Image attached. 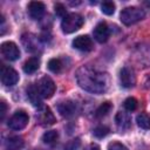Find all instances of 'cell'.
Here are the masks:
<instances>
[{"label":"cell","instance_id":"cell-2","mask_svg":"<svg viewBox=\"0 0 150 150\" xmlns=\"http://www.w3.org/2000/svg\"><path fill=\"white\" fill-rule=\"evenodd\" d=\"M145 16V12L139 8V7H127L124 9H122L121 14H120V19L122 21V23H124L125 26H130L134 25L138 21H141L143 18Z\"/></svg>","mask_w":150,"mask_h":150},{"label":"cell","instance_id":"cell-24","mask_svg":"<svg viewBox=\"0 0 150 150\" xmlns=\"http://www.w3.org/2000/svg\"><path fill=\"white\" fill-rule=\"evenodd\" d=\"M109 134V128L105 125H98L94 129V136L97 138H103Z\"/></svg>","mask_w":150,"mask_h":150},{"label":"cell","instance_id":"cell-14","mask_svg":"<svg viewBox=\"0 0 150 150\" xmlns=\"http://www.w3.org/2000/svg\"><path fill=\"white\" fill-rule=\"evenodd\" d=\"M27 96H28V100L30 101V103L34 105V107H38V108H41L43 104H42V96L38 89V86L32 83L28 88H27Z\"/></svg>","mask_w":150,"mask_h":150},{"label":"cell","instance_id":"cell-9","mask_svg":"<svg viewBox=\"0 0 150 150\" xmlns=\"http://www.w3.org/2000/svg\"><path fill=\"white\" fill-rule=\"evenodd\" d=\"M57 110L61 116L70 118L77 112V104H76V102L70 101V100L62 101L57 104Z\"/></svg>","mask_w":150,"mask_h":150},{"label":"cell","instance_id":"cell-3","mask_svg":"<svg viewBox=\"0 0 150 150\" xmlns=\"http://www.w3.org/2000/svg\"><path fill=\"white\" fill-rule=\"evenodd\" d=\"M83 22H84V20L82 18V15H80L77 13H69L62 19V22H61L62 32L66 34L74 33L82 27Z\"/></svg>","mask_w":150,"mask_h":150},{"label":"cell","instance_id":"cell-11","mask_svg":"<svg viewBox=\"0 0 150 150\" xmlns=\"http://www.w3.org/2000/svg\"><path fill=\"white\" fill-rule=\"evenodd\" d=\"M94 39L100 42V43H103L105 42L108 39H109V35H110V30H109V27L105 22H100L96 25V27L94 28Z\"/></svg>","mask_w":150,"mask_h":150},{"label":"cell","instance_id":"cell-25","mask_svg":"<svg viewBox=\"0 0 150 150\" xmlns=\"http://www.w3.org/2000/svg\"><path fill=\"white\" fill-rule=\"evenodd\" d=\"M137 104H138V102H137V100H136L135 97H128V98L124 101V103H123L124 108H125L128 111H134V110H136Z\"/></svg>","mask_w":150,"mask_h":150},{"label":"cell","instance_id":"cell-8","mask_svg":"<svg viewBox=\"0 0 150 150\" xmlns=\"http://www.w3.org/2000/svg\"><path fill=\"white\" fill-rule=\"evenodd\" d=\"M120 81L122 87L124 88H131L136 83V75L135 71L129 67H123L120 71Z\"/></svg>","mask_w":150,"mask_h":150},{"label":"cell","instance_id":"cell-4","mask_svg":"<svg viewBox=\"0 0 150 150\" xmlns=\"http://www.w3.org/2000/svg\"><path fill=\"white\" fill-rule=\"evenodd\" d=\"M36 86H38V89H39L42 98H50L54 95L55 89H56L54 81L52 80V77H49L47 75L41 77L40 81L36 83Z\"/></svg>","mask_w":150,"mask_h":150},{"label":"cell","instance_id":"cell-17","mask_svg":"<svg viewBox=\"0 0 150 150\" xmlns=\"http://www.w3.org/2000/svg\"><path fill=\"white\" fill-rule=\"evenodd\" d=\"M40 67V60L38 56H33V57H29L25 64H23V71L26 74H33L35 73Z\"/></svg>","mask_w":150,"mask_h":150},{"label":"cell","instance_id":"cell-15","mask_svg":"<svg viewBox=\"0 0 150 150\" xmlns=\"http://www.w3.org/2000/svg\"><path fill=\"white\" fill-rule=\"evenodd\" d=\"M115 122H116V125L118 127V129L127 130L131 125V117H130V115L128 112L118 111L116 114V116H115Z\"/></svg>","mask_w":150,"mask_h":150},{"label":"cell","instance_id":"cell-20","mask_svg":"<svg viewBox=\"0 0 150 150\" xmlns=\"http://www.w3.org/2000/svg\"><path fill=\"white\" fill-rule=\"evenodd\" d=\"M57 139H59V132H57L56 130H49V131H46V132L43 134V136H42V141H43V143L49 144V145L56 143Z\"/></svg>","mask_w":150,"mask_h":150},{"label":"cell","instance_id":"cell-1","mask_svg":"<svg viewBox=\"0 0 150 150\" xmlns=\"http://www.w3.org/2000/svg\"><path fill=\"white\" fill-rule=\"evenodd\" d=\"M75 77L77 84L82 89L93 94H103L109 89L110 86L108 73L90 64L80 67L76 71Z\"/></svg>","mask_w":150,"mask_h":150},{"label":"cell","instance_id":"cell-29","mask_svg":"<svg viewBox=\"0 0 150 150\" xmlns=\"http://www.w3.org/2000/svg\"><path fill=\"white\" fill-rule=\"evenodd\" d=\"M0 105H1V111H0V120L2 121V120L5 118V115H6V110H7V105H6V103H5L4 101H1V103H0Z\"/></svg>","mask_w":150,"mask_h":150},{"label":"cell","instance_id":"cell-13","mask_svg":"<svg viewBox=\"0 0 150 150\" xmlns=\"http://www.w3.org/2000/svg\"><path fill=\"white\" fill-rule=\"evenodd\" d=\"M36 117L40 121V123L43 124V125H52V124H54L56 122L55 116L52 112L50 108L49 107H46V105H42L40 108V111L38 112Z\"/></svg>","mask_w":150,"mask_h":150},{"label":"cell","instance_id":"cell-30","mask_svg":"<svg viewBox=\"0 0 150 150\" xmlns=\"http://www.w3.org/2000/svg\"><path fill=\"white\" fill-rule=\"evenodd\" d=\"M84 150H101V149H100V146H98L97 144H94V143H91V144L87 145V146L84 148Z\"/></svg>","mask_w":150,"mask_h":150},{"label":"cell","instance_id":"cell-26","mask_svg":"<svg viewBox=\"0 0 150 150\" xmlns=\"http://www.w3.org/2000/svg\"><path fill=\"white\" fill-rule=\"evenodd\" d=\"M54 9H55V14H56L57 16L64 18V16L67 15L66 7H64L62 4H55V5H54Z\"/></svg>","mask_w":150,"mask_h":150},{"label":"cell","instance_id":"cell-21","mask_svg":"<svg viewBox=\"0 0 150 150\" xmlns=\"http://www.w3.org/2000/svg\"><path fill=\"white\" fill-rule=\"evenodd\" d=\"M136 122H137L139 128L145 129V130L150 129V116L148 114H145V112L138 114L137 117H136Z\"/></svg>","mask_w":150,"mask_h":150},{"label":"cell","instance_id":"cell-18","mask_svg":"<svg viewBox=\"0 0 150 150\" xmlns=\"http://www.w3.org/2000/svg\"><path fill=\"white\" fill-rule=\"evenodd\" d=\"M22 42L26 47L27 50H30V52H36L38 48H39V45H38V39L35 36H33L32 34H25L22 36Z\"/></svg>","mask_w":150,"mask_h":150},{"label":"cell","instance_id":"cell-22","mask_svg":"<svg viewBox=\"0 0 150 150\" xmlns=\"http://www.w3.org/2000/svg\"><path fill=\"white\" fill-rule=\"evenodd\" d=\"M48 69L55 74L60 73L62 69V62L60 59H50L48 61Z\"/></svg>","mask_w":150,"mask_h":150},{"label":"cell","instance_id":"cell-23","mask_svg":"<svg viewBox=\"0 0 150 150\" xmlns=\"http://www.w3.org/2000/svg\"><path fill=\"white\" fill-rule=\"evenodd\" d=\"M101 11L105 15H111L115 12V4L112 1H103L101 4Z\"/></svg>","mask_w":150,"mask_h":150},{"label":"cell","instance_id":"cell-16","mask_svg":"<svg viewBox=\"0 0 150 150\" xmlns=\"http://www.w3.org/2000/svg\"><path fill=\"white\" fill-rule=\"evenodd\" d=\"M23 146V139L19 136H11L5 141V150H20Z\"/></svg>","mask_w":150,"mask_h":150},{"label":"cell","instance_id":"cell-19","mask_svg":"<svg viewBox=\"0 0 150 150\" xmlns=\"http://www.w3.org/2000/svg\"><path fill=\"white\" fill-rule=\"evenodd\" d=\"M112 109V104L110 103V102H103L97 109H96V111H95V116L97 117V118H102V117H104V116H107L109 112H110V110Z\"/></svg>","mask_w":150,"mask_h":150},{"label":"cell","instance_id":"cell-31","mask_svg":"<svg viewBox=\"0 0 150 150\" xmlns=\"http://www.w3.org/2000/svg\"><path fill=\"white\" fill-rule=\"evenodd\" d=\"M145 84H146V86H145V87H146V88H150V77H149V79H148V81H146V82H145Z\"/></svg>","mask_w":150,"mask_h":150},{"label":"cell","instance_id":"cell-27","mask_svg":"<svg viewBox=\"0 0 150 150\" xmlns=\"http://www.w3.org/2000/svg\"><path fill=\"white\" fill-rule=\"evenodd\" d=\"M108 150H128V148L120 142H111L108 145Z\"/></svg>","mask_w":150,"mask_h":150},{"label":"cell","instance_id":"cell-12","mask_svg":"<svg viewBox=\"0 0 150 150\" xmlns=\"http://www.w3.org/2000/svg\"><path fill=\"white\" fill-rule=\"evenodd\" d=\"M27 9H28V14L32 19L40 20L45 14L46 7H45V4L41 1H32L28 4Z\"/></svg>","mask_w":150,"mask_h":150},{"label":"cell","instance_id":"cell-6","mask_svg":"<svg viewBox=\"0 0 150 150\" xmlns=\"http://www.w3.org/2000/svg\"><path fill=\"white\" fill-rule=\"evenodd\" d=\"M1 82L2 84L7 86V87H12L14 84L18 83L19 81V74L16 73L15 69H13L12 67H8V66H5L2 64L1 66Z\"/></svg>","mask_w":150,"mask_h":150},{"label":"cell","instance_id":"cell-10","mask_svg":"<svg viewBox=\"0 0 150 150\" xmlns=\"http://www.w3.org/2000/svg\"><path fill=\"white\" fill-rule=\"evenodd\" d=\"M73 47L81 52H90L94 48V43L88 35H79L73 40Z\"/></svg>","mask_w":150,"mask_h":150},{"label":"cell","instance_id":"cell-5","mask_svg":"<svg viewBox=\"0 0 150 150\" xmlns=\"http://www.w3.org/2000/svg\"><path fill=\"white\" fill-rule=\"evenodd\" d=\"M28 122H29V117L27 112L23 110H18L8 120V127L13 130H21L27 127Z\"/></svg>","mask_w":150,"mask_h":150},{"label":"cell","instance_id":"cell-28","mask_svg":"<svg viewBox=\"0 0 150 150\" xmlns=\"http://www.w3.org/2000/svg\"><path fill=\"white\" fill-rule=\"evenodd\" d=\"M79 146H80V139L76 138V139L70 141V142L64 146V150H76Z\"/></svg>","mask_w":150,"mask_h":150},{"label":"cell","instance_id":"cell-7","mask_svg":"<svg viewBox=\"0 0 150 150\" xmlns=\"http://www.w3.org/2000/svg\"><path fill=\"white\" fill-rule=\"evenodd\" d=\"M1 49V54L2 56L6 59V60H9V61H15L20 57V49L19 47L12 42V41H6L1 45L0 47Z\"/></svg>","mask_w":150,"mask_h":150},{"label":"cell","instance_id":"cell-32","mask_svg":"<svg viewBox=\"0 0 150 150\" xmlns=\"http://www.w3.org/2000/svg\"><path fill=\"white\" fill-rule=\"evenodd\" d=\"M145 5H146V6H149V7H150V1H145Z\"/></svg>","mask_w":150,"mask_h":150}]
</instances>
